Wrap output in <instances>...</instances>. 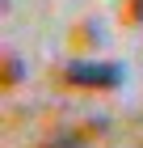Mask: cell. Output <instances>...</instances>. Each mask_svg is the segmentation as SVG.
<instances>
[{"label": "cell", "mask_w": 143, "mask_h": 148, "mask_svg": "<svg viewBox=\"0 0 143 148\" xmlns=\"http://www.w3.org/2000/svg\"><path fill=\"white\" fill-rule=\"evenodd\" d=\"M63 80L76 89H118L126 80V68L114 59H76L63 68Z\"/></svg>", "instance_id": "1"}, {"label": "cell", "mask_w": 143, "mask_h": 148, "mask_svg": "<svg viewBox=\"0 0 143 148\" xmlns=\"http://www.w3.org/2000/svg\"><path fill=\"white\" fill-rule=\"evenodd\" d=\"M21 76H25V59L9 51V55H4V89H13V85H17Z\"/></svg>", "instance_id": "2"}, {"label": "cell", "mask_w": 143, "mask_h": 148, "mask_svg": "<svg viewBox=\"0 0 143 148\" xmlns=\"http://www.w3.org/2000/svg\"><path fill=\"white\" fill-rule=\"evenodd\" d=\"M42 148H88L80 136H55V140H46Z\"/></svg>", "instance_id": "3"}, {"label": "cell", "mask_w": 143, "mask_h": 148, "mask_svg": "<svg viewBox=\"0 0 143 148\" xmlns=\"http://www.w3.org/2000/svg\"><path fill=\"white\" fill-rule=\"evenodd\" d=\"M126 17H131L135 25H143V0H131V4H126Z\"/></svg>", "instance_id": "4"}]
</instances>
